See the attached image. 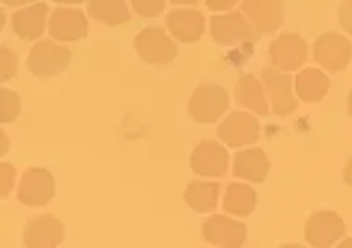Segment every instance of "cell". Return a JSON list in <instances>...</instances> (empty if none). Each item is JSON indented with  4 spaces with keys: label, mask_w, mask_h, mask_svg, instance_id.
Segmentation results:
<instances>
[{
    "label": "cell",
    "mask_w": 352,
    "mask_h": 248,
    "mask_svg": "<svg viewBox=\"0 0 352 248\" xmlns=\"http://www.w3.org/2000/svg\"><path fill=\"white\" fill-rule=\"evenodd\" d=\"M71 62V51L54 41H39L30 49L26 65L30 73L39 79H51L67 70Z\"/></svg>",
    "instance_id": "6da1fadb"
},
{
    "label": "cell",
    "mask_w": 352,
    "mask_h": 248,
    "mask_svg": "<svg viewBox=\"0 0 352 248\" xmlns=\"http://www.w3.org/2000/svg\"><path fill=\"white\" fill-rule=\"evenodd\" d=\"M228 107H230V97L222 86L201 84L199 88L194 90L188 103V112L198 123H214L222 118Z\"/></svg>",
    "instance_id": "7a4b0ae2"
},
{
    "label": "cell",
    "mask_w": 352,
    "mask_h": 248,
    "mask_svg": "<svg viewBox=\"0 0 352 248\" xmlns=\"http://www.w3.org/2000/svg\"><path fill=\"white\" fill-rule=\"evenodd\" d=\"M263 84L267 90L274 114L278 116H289L293 114L298 107V96H295L293 92V79L287 71L278 70V68H270L265 65L261 71Z\"/></svg>",
    "instance_id": "3957f363"
},
{
    "label": "cell",
    "mask_w": 352,
    "mask_h": 248,
    "mask_svg": "<svg viewBox=\"0 0 352 248\" xmlns=\"http://www.w3.org/2000/svg\"><path fill=\"white\" fill-rule=\"evenodd\" d=\"M135 49L144 62L155 65L170 64L177 56V45L173 43V39H170L162 28L157 26H149L140 34H136Z\"/></svg>",
    "instance_id": "277c9868"
},
{
    "label": "cell",
    "mask_w": 352,
    "mask_h": 248,
    "mask_svg": "<svg viewBox=\"0 0 352 248\" xmlns=\"http://www.w3.org/2000/svg\"><path fill=\"white\" fill-rule=\"evenodd\" d=\"M314 58L324 70L338 73L345 70L352 60V43L341 34L327 32L315 39Z\"/></svg>",
    "instance_id": "5b68a950"
},
{
    "label": "cell",
    "mask_w": 352,
    "mask_h": 248,
    "mask_svg": "<svg viewBox=\"0 0 352 248\" xmlns=\"http://www.w3.org/2000/svg\"><path fill=\"white\" fill-rule=\"evenodd\" d=\"M211 36L220 45H235L243 41H256L257 30L241 12L226 15H212Z\"/></svg>",
    "instance_id": "8992f818"
},
{
    "label": "cell",
    "mask_w": 352,
    "mask_h": 248,
    "mask_svg": "<svg viewBox=\"0 0 352 248\" xmlns=\"http://www.w3.org/2000/svg\"><path fill=\"white\" fill-rule=\"evenodd\" d=\"M270 64L282 71L298 70L306 64L307 45L298 34H282L269 45Z\"/></svg>",
    "instance_id": "52a82bcc"
},
{
    "label": "cell",
    "mask_w": 352,
    "mask_h": 248,
    "mask_svg": "<svg viewBox=\"0 0 352 248\" xmlns=\"http://www.w3.org/2000/svg\"><path fill=\"white\" fill-rule=\"evenodd\" d=\"M345 234V223L333 211H317L307 218L306 241L315 248L332 247Z\"/></svg>",
    "instance_id": "ba28073f"
},
{
    "label": "cell",
    "mask_w": 352,
    "mask_h": 248,
    "mask_svg": "<svg viewBox=\"0 0 352 248\" xmlns=\"http://www.w3.org/2000/svg\"><path fill=\"white\" fill-rule=\"evenodd\" d=\"M218 138L230 147H243L259 138V121L246 112H231L218 125Z\"/></svg>",
    "instance_id": "9c48e42d"
},
{
    "label": "cell",
    "mask_w": 352,
    "mask_h": 248,
    "mask_svg": "<svg viewBox=\"0 0 352 248\" xmlns=\"http://www.w3.org/2000/svg\"><path fill=\"white\" fill-rule=\"evenodd\" d=\"M54 196V178L45 168H28L17 192L21 204L25 205H45Z\"/></svg>",
    "instance_id": "30bf717a"
},
{
    "label": "cell",
    "mask_w": 352,
    "mask_h": 248,
    "mask_svg": "<svg viewBox=\"0 0 352 248\" xmlns=\"http://www.w3.org/2000/svg\"><path fill=\"white\" fill-rule=\"evenodd\" d=\"M192 170L204 178H222L230 166V155L224 146L217 142L204 141L194 147L190 157Z\"/></svg>",
    "instance_id": "8fae6325"
},
{
    "label": "cell",
    "mask_w": 352,
    "mask_h": 248,
    "mask_svg": "<svg viewBox=\"0 0 352 248\" xmlns=\"http://www.w3.org/2000/svg\"><path fill=\"white\" fill-rule=\"evenodd\" d=\"M205 241L226 248H237L246 241V226L224 215H212L204 223Z\"/></svg>",
    "instance_id": "7c38bea8"
},
{
    "label": "cell",
    "mask_w": 352,
    "mask_h": 248,
    "mask_svg": "<svg viewBox=\"0 0 352 248\" xmlns=\"http://www.w3.org/2000/svg\"><path fill=\"white\" fill-rule=\"evenodd\" d=\"M243 13L257 34H272L283 23L282 0H244Z\"/></svg>",
    "instance_id": "4fadbf2b"
},
{
    "label": "cell",
    "mask_w": 352,
    "mask_h": 248,
    "mask_svg": "<svg viewBox=\"0 0 352 248\" xmlns=\"http://www.w3.org/2000/svg\"><path fill=\"white\" fill-rule=\"evenodd\" d=\"M51 38L56 41H77L88 36V21L80 10L58 8L49 23Z\"/></svg>",
    "instance_id": "5bb4252c"
},
{
    "label": "cell",
    "mask_w": 352,
    "mask_h": 248,
    "mask_svg": "<svg viewBox=\"0 0 352 248\" xmlns=\"http://www.w3.org/2000/svg\"><path fill=\"white\" fill-rule=\"evenodd\" d=\"M164 23L170 36L183 43H196L205 32V17L198 10H173Z\"/></svg>",
    "instance_id": "9a60e30c"
},
{
    "label": "cell",
    "mask_w": 352,
    "mask_h": 248,
    "mask_svg": "<svg viewBox=\"0 0 352 248\" xmlns=\"http://www.w3.org/2000/svg\"><path fill=\"white\" fill-rule=\"evenodd\" d=\"M64 241V224L54 215H41L25 229V245L28 248H54Z\"/></svg>",
    "instance_id": "2e32d148"
},
{
    "label": "cell",
    "mask_w": 352,
    "mask_h": 248,
    "mask_svg": "<svg viewBox=\"0 0 352 248\" xmlns=\"http://www.w3.org/2000/svg\"><path fill=\"white\" fill-rule=\"evenodd\" d=\"M270 170V163L267 153L257 147H250L239 152L233 157V176L241 179L252 181V183H261L267 179Z\"/></svg>",
    "instance_id": "e0dca14e"
},
{
    "label": "cell",
    "mask_w": 352,
    "mask_h": 248,
    "mask_svg": "<svg viewBox=\"0 0 352 248\" xmlns=\"http://www.w3.org/2000/svg\"><path fill=\"white\" fill-rule=\"evenodd\" d=\"M49 15V8L43 2L19 10L12 15V28L21 39L32 41L38 39L45 30V21Z\"/></svg>",
    "instance_id": "ac0fdd59"
},
{
    "label": "cell",
    "mask_w": 352,
    "mask_h": 248,
    "mask_svg": "<svg viewBox=\"0 0 352 248\" xmlns=\"http://www.w3.org/2000/svg\"><path fill=\"white\" fill-rule=\"evenodd\" d=\"M235 99L239 107H244L259 116L269 114V103H267V90L265 84L254 75H243L239 79L235 88Z\"/></svg>",
    "instance_id": "d6986e66"
},
{
    "label": "cell",
    "mask_w": 352,
    "mask_h": 248,
    "mask_svg": "<svg viewBox=\"0 0 352 248\" xmlns=\"http://www.w3.org/2000/svg\"><path fill=\"white\" fill-rule=\"evenodd\" d=\"M295 90L298 99L304 103H319L330 90L328 76L317 68H307L302 70L295 79Z\"/></svg>",
    "instance_id": "ffe728a7"
},
{
    "label": "cell",
    "mask_w": 352,
    "mask_h": 248,
    "mask_svg": "<svg viewBox=\"0 0 352 248\" xmlns=\"http://www.w3.org/2000/svg\"><path fill=\"white\" fill-rule=\"evenodd\" d=\"M256 191L244 183H231L224 194V211L233 216H248L256 209Z\"/></svg>",
    "instance_id": "44dd1931"
},
{
    "label": "cell",
    "mask_w": 352,
    "mask_h": 248,
    "mask_svg": "<svg viewBox=\"0 0 352 248\" xmlns=\"http://www.w3.org/2000/svg\"><path fill=\"white\" fill-rule=\"evenodd\" d=\"M185 202L198 213H211L217 209L220 185L205 183V181H192L185 189Z\"/></svg>",
    "instance_id": "7402d4cb"
},
{
    "label": "cell",
    "mask_w": 352,
    "mask_h": 248,
    "mask_svg": "<svg viewBox=\"0 0 352 248\" xmlns=\"http://www.w3.org/2000/svg\"><path fill=\"white\" fill-rule=\"evenodd\" d=\"M88 13L102 25L120 26L131 21L125 0H90Z\"/></svg>",
    "instance_id": "603a6c76"
},
{
    "label": "cell",
    "mask_w": 352,
    "mask_h": 248,
    "mask_svg": "<svg viewBox=\"0 0 352 248\" xmlns=\"http://www.w3.org/2000/svg\"><path fill=\"white\" fill-rule=\"evenodd\" d=\"M21 112V99L12 90H2L0 92V121L2 123H12L17 120Z\"/></svg>",
    "instance_id": "cb8c5ba5"
},
{
    "label": "cell",
    "mask_w": 352,
    "mask_h": 248,
    "mask_svg": "<svg viewBox=\"0 0 352 248\" xmlns=\"http://www.w3.org/2000/svg\"><path fill=\"white\" fill-rule=\"evenodd\" d=\"M131 4L142 17H159L164 12V0H131Z\"/></svg>",
    "instance_id": "d4e9b609"
},
{
    "label": "cell",
    "mask_w": 352,
    "mask_h": 248,
    "mask_svg": "<svg viewBox=\"0 0 352 248\" xmlns=\"http://www.w3.org/2000/svg\"><path fill=\"white\" fill-rule=\"evenodd\" d=\"M0 54H2V65H0L2 68V81H10V79L17 75L19 60H17V54L12 49H8V47H2Z\"/></svg>",
    "instance_id": "484cf974"
},
{
    "label": "cell",
    "mask_w": 352,
    "mask_h": 248,
    "mask_svg": "<svg viewBox=\"0 0 352 248\" xmlns=\"http://www.w3.org/2000/svg\"><path fill=\"white\" fill-rule=\"evenodd\" d=\"M0 194H2V198H6L10 192H12L13 189V181H15V168H13L10 163H2L0 165Z\"/></svg>",
    "instance_id": "4316f807"
},
{
    "label": "cell",
    "mask_w": 352,
    "mask_h": 248,
    "mask_svg": "<svg viewBox=\"0 0 352 248\" xmlns=\"http://www.w3.org/2000/svg\"><path fill=\"white\" fill-rule=\"evenodd\" d=\"M340 25L349 36H352V0H345L340 6Z\"/></svg>",
    "instance_id": "83f0119b"
},
{
    "label": "cell",
    "mask_w": 352,
    "mask_h": 248,
    "mask_svg": "<svg viewBox=\"0 0 352 248\" xmlns=\"http://www.w3.org/2000/svg\"><path fill=\"white\" fill-rule=\"evenodd\" d=\"M239 0H205V4L212 12H224V10H231L237 4Z\"/></svg>",
    "instance_id": "f1b7e54d"
},
{
    "label": "cell",
    "mask_w": 352,
    "mask_h": 248,
    "mask_svg": "<svg viewBox=\"0 0 352 248\" xmlns=\"http://www.w3.org/2000/svg\"><path fill=\"white\" fill-rule=\"evenodd\" d=\"M343 179H345V183L349 185V187H352V155L351 159H349V163H346L345 170H343Z\"/></svg>",
    "instance_id": "f546056e"
},
{
    "label": "cell",
    "mask_w": 352,
    "mask_h": 248,
    "mask_svg": "<svg viewBox=\"0 0 352 248\" xmlns=\"http://www.w3.org/2000/svg\"><path fill=\"white\" fill-rule=\"evenodd\" d=\"M6 6H23V4H28V2H34V0H2Z\"/></svg>",
    "instance_id": "4dcf8cb0"
},
{
    "label": "cell",
    "mask_w": 352,
    "mask_h": 248,
    "mask_svg": "<svg viewBox=\"0 0 352 248\" xmlns=\"http://www.w3.org/2000/svg\"><path fill=\"white\" fill-rule=\"evenodd\" d=\"M173 4H198L199 0H170Z\"/></svg>",
    "instance_id": "1f68e13d"
},
{
    "label": "cell",
    "mask_w": 352,
    "mask_h": 248,
    "mask_svg": "<svg viewBox=\"0 0 352 248\" xmlns=\"http://www.w3.org/2000/svg\"><path fill=\"white\" fill-rule=\"evenodd\" d=\"M56 4H80L84 0H54Z\"/></svg>",
    "instance_id": "d6a6232c"
},
{
    "label": "cell",
    "mask_w": 352,
    "mask_h": 248,
    "mask_svg": "<svg viewBox=\"0 0 352 248\" xmlns=\"http://www.w3.org/2000/svg\"><path fill=\"white\" fill-rule=\"evenodd\" d=\"M8 152V136L6 134H2V155Z\"/></svg>",
    "instance_id": "836d02e7"
},
{
    "label": "cell",
    "mask_w": 352,
    "mask_h": 248,
    "mask_svg": "<svg viewBox=\"0 0 352 248\" xmlns=\"http://www.w3.org/2000/svg\"><path fill=\"white\" fill-rule=\"evenodd\" d=\"M346 108H349V114H351V118H352V90H351V94H349V101H346Z\"/></svg>",
    "instance_id": "e575fe53"
},
{
    "label": "cell",
    "mask_w": 352,
    "mask_h": 248,
    "mask_svg": "<svg viewBox=\"0 0 352 248\" xmlns=\"http://www.w3.org/2000/svg\"><path fill=\"white\" fill-rule=\"evenodd\" d=\"M340 247H341V248L352 247V239H346V241H343V242H341V245H340Z\"/></svg>",
    "instance_id": "d590c367"
}]
</instances>
